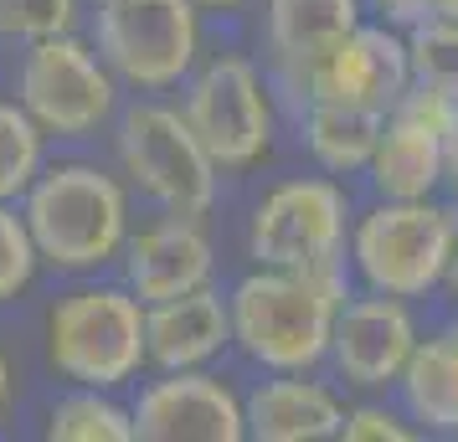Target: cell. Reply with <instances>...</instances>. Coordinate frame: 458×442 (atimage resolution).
Here are the masks:
<instances>
[{
  "label": "cell",
  "mask_w": 458,
  "mask_h": 442,
  "mask_svg": "<svg viewBox=\"0 0 458 442\" xmlns=\"http://www.w3.org/2000/svg\"><path fill=\"white\" fill-rule=\"evenodd\" d=\"M345 298L340 268H258L227 298L232 345L273 376L314 371L330 355V329Z\"/></svg>",
  "instance_id": "cell-1"
},
{
  "label": "cell",
  "mask_w": 458,
  "mask_h": 442,
  "mask_svg": "<svg viewBox=\"0 0 458 442\" xmlns=\"http://www.w3.org/2000/svg\"><path fill=\"white\" fill-rule=\"evenodd\" d=\"M26 232L37 257L57 273H93L124 253L129 242V196L98 165H52L21 196Z\"/></svg>",
  "instance_id": "cell-2"
},
{
  "label": "cell",
  "mask_w": 458,
  "mask_h": 442,
  "mask_svg": "<svg viewBox=\"0 0 458 442\" xmlns=\"http://www.w3.org/2000/svg\"><path fill=\"white\" fill-rule=\"evenodd\" d=\"M47 360L72 386L114 391L145 365V304L129 288H72L47 314Z\"/></svg>",
  "instance_id": "cell-3"
},
{
  "label": "cell",
  "mask_w": 458,
  "mask_h": 442,
  "mask_svg": "<svg viewBox=\"0 0 458 442\" xmlns=\"http://www.w3.org/2000/svg\"><path fill=\"white\" fill-rule=\"evenodd\" d=\"M458 247V216L437 206L433 196L422 201H381L355 221L351 263L371 294L392 298H422L433 294L448 257Z\"/></svg>",
  "instance_id": "cell-4"
},
{
  "label": "cell",
  "mask_w": 458,
  "mask_h": 442,
  "mask_svg": "<svg viewBox=\"0 0 458 442\" xmlns=\"http://www.w3.org/2000/svg\"><path fill=\"white\" fill-rule=\"evenodd\" d=\"M201 52L196 0H98V57L129 88H175Z\"/></svg>",
  "instance_id": "cell-5"
},
{
  "label": "cell",
  "mask_w": 458,
  "mask_h": 442,
  "mask_svg": "<svg viewBox=\"0 0 458 442\" xmlns=\"http://www.w3.org/2000/svg\"><path fill=\"white\" fill-rule=\"evenodd\" d=\"M119 165L134 186L145 190L165 216H191L201 221L216 201V175L211 154L191 124L175 108L160 104H134L119 119Z\"/></svg>",
  "instance_id": "cell-6"
},
{
  "label": "cell",
  "mask_w": 458,
  "mask_h": 442,
  "mask_svg": "<svg viewBox=\"0 0 458 442\" xmlns=\"http://www.w3.org/2000/svg\"><path fill=\"white\" fill-rule=\"evenodd\" d=\"M114 72L98 46L78 42L72 31L31 42L16 72V104L37 119L42 134L83 139L114 113Z\"/></svg>",
  "instance_id": "cell-7"
},
{
  "label": "cell",
  "mask_w": 458,
  "mask_h": 442,
  "mask_svg": "<svg viewBox=\"0 0 458 442\" xmlns=\"http://www.w3.org/2000/svg\"><path fill=\"white\" fill-rule=\"evenodd\" d=\"M181 119L201 139L216 170H248L268 154L273 104L248 57H211L186 88Z\"/></svg>",
  "instance_id": "cell-8"
},
{
  "label": "cell",
  "mask_w": 458,
  "mask_h": 442,
  "mask_svg": "<svg viewBox=\"0 0 458 442\" xmlns=\"http://www.w3.org/2000/svg\"><path fill=\"white\" fill-rule=\"evenodd\" d=\"M278 72L304 104H345V108H376V113H392L402 88L412 83L407 37L396 26H366V21L335 46L314 52L304 63L278 67Z\"/></svg>",
  "instance_id": "cell-9"
},
{
  "label": "cell",
  "mask_w": 458,
  "mask_h": 442,
  "mask_svg": "<svg viewBox=\"0 0 458 442\" xmlns=\"http://www.w3.org/2000/svg\"><path fill=\"white\" fill-rule=\"evenodd\" d=\"M345 190L310 175L273 186L248 221V257L258 268H340Z\"/></svg>",
  "instance_id": "cell-10"
},
{
  "label": "cell",
  "mask_w": 458,
  "mask_h": 442,
  "mask_svg": "<svg viewBox=\"0 0 458 442\" xmlns=\"http://www.w3.org/2000/svg\"><path fill=\"white\" fill-rule=\"evenodd\" d=\"M134 417V438L145 442H242L248 438V417L232 386L216 376L196 371H160L149 380L140 401L129 406Z\"/></svg>",
  "instance_id": "cell-11"
},
{
  "label": "cell",
  "mask_w": 458,
  "mask_h": 442,
  "mask_svg": "<svg viewBox=\"0 0 458 442\" xmlns=\"http://www.w3.org/2000/svg\"><path fill=\"white\" fill-rule=\"evenodd\" d=\"M412 345H417V324H412L407 298H392V294L345 298L340 314H335L330 355L325 360H335L345 386L381 391V386H396Z\"/></svg>",
  "instance_id": "cell-12"
},
{
  "label": "cell",
  "mask_w": 458,
  "mask_h": 442,
  "mask_svg": "<svg viewBox=\"0 0 458 442\" xmlns=\"http://www.w3.org/2000/svg\"><path fill=\"white\" fill-rule=\"evenodd\" d=\"M119 257H124V288L140 304H160V298L207 288L211 268H216L207 232L191 216H165V221L145 227L140 237H129Z\"/></svg>",
  "instance_id": "cell-13"
},
{
  "label": "cell",
  "mask_w": 458,
  "mask_h": 442,
  "mask_svg": "<svg viewBox=\"0 0 458 442\" xmlns=\"http://www.w3.org/2000/svg\"><path fill=\"white\" fill-rule=\"evenodd\" d=\"M232 345V314L216 288L145 304V365L155 371H196Z\"/></svg>",
  "instance_id": "cell-14"
},
{
  "label": "cell",
  "mask_w": 458,
  "mask_h": 442,
  "mask_svg": "<svg viewBox=\"0 0 458 442\" xmlns=\"http://www.w3.org/2000/svg\"><path fill=\"white\" fill-rule=\"evenodd\" d=\"M242 417H248V438L258 442H319L340 438L345 406L330 386L304 380V371H284L242 401Z\"/></svg>",
  "instance_id": "cell-15"
},
{
  "label": "cell",
  "mask_w": 458,
  "mask_h": 442,
  "mask_svg": "<svg viewBox=\"0 0 458 442\" xmlns=\"http://www.w3.org/2000/svg\"><path fill=\"white\" fill-rule=\"evenodd\" d=\"M366 175H371L381 201H422V196H433L443 186V134L392 108L386 124H381V139H376Z\"/></svg>",
  "instance_id": "cell-16"
},
{
  "label": "cell",
  "mask_w": 458,
  "mask_h": 442,
  "mask_svg": "<svg viewBox=\"0 0 458 442\" xmlns=\"http://www.w3.org/2000/svg\"><path fill=\"white\" fill-rule=\"evenodd\" d=\"M396 386L412 421H422L428 432H458V324L417 339Z\"/></svg>",
  "instance_id": "cell-17"
},
{
  "label": "cell",
  "mask_w": 458,
  "mask_h": 442,
  "mask_svg": "<svg viewBox=\"0 0 458 442\" xmlns=\"http://www.w3.org/2000/svg\"><path fill=\"white\" fill-rule=\"evenodd\" d=\"M263 26H268V52L278 57V67H289L351 37L360 26V0H268Z\"/></svg>",
  "instance_id": "cell-18"
},
{
  "label": "cell",
  "mask_w": 458,
  "mask_h": 442,
  "mask_svg": "<svg viewBox=\"0 0 458 442\" xmlns=\"http://www.w3.org/2000/svg\"><path fill=\"white\" fill-rule=\"evenodd\" d=\"M304 145L319 160V170L330 175H355V170L371 165L376 139L386 113L376 108H345V104H304Z\"/></svg>",
  "instance_id": "cell-19"
},
{
  "label": "cell",
  "mask_w": 458,
  "mask_h": 442,
  "mask_svg": "<svg viewBox=\"0 0 458 442\" xmlns=\"http://www.w3.org/2000/svg\"><path fill=\"white\" fill-rule=\"evenodd\" d=\"M52 442H134V417L98 386H78L47 417Z\"/></svg>",
  "instance_id": "cell-20"
},
{
  "label": "cell",
  "mask_w": 458,
  "mask_h": 442,
  "mask_svg": "<svg viewBox=\"0 0 458 442\" xmlns=\"http://www.w3.org/2000/svg\"><path fill=\"white\" fill-rule=\"evenodd\" d=\"M407 67H412V83L437 88L443 98L458 104V21H422L407 26Z\"/></svg>",
  "instance_id": "cell-21"
},
{
  "label": "cell",
  "mask_w": 458,
  "mask_h": 442,
  "mask_svg": "<svg viewBox=\"0 0 458 442\" xmlns=\"http://www.w3.org/2000/svg\"><path fill=\"white\" fill-rule=\"evenodd\" d=\"M42 129L21 104H0V201L26 196L42 170Z\"/></svg>",
  "instance_id": "cell-22"
},
{
  "label": "cell",
  "mask_w": 458,
  "mask_h": 442,
  "mask_svg": "<svg viewBox=\"0 0 458 442\" xmlns=\"http://www.w3.org/2000/svg\"><path fill=\"white\" fill-rule=\"evenodd\" d=\"M83 0H0V37L5 42H47L78 26Z\"/></svg>",
  "instance_id": "cell-23"
},
{
  "label": "cell",
  "mask_w": 458,
  "mask_h": 442,
  "mask_svg": "<svg viewBox=\"0 0 458 442\" xmlns=\"http://www.w3.org/2000/svg\"><path fill=\"white\" fill-rule=\"evenodd\" d=\"M37 268H42V257H37V242L26 232V216H16L11 201H0V304L21 294L37 278Z\"/></svg>",
  "instance_id": "cell-24"
},
{
  "label": "cell",
  "mask_w": 458,
  "mask_h": 442,
  "mask_svg": "<svg viewBox=\"0 0 458 442\" xmlns=\"http://www.w3.org/2000/svg\"><path fill=\"white\" fill-rule=\"evenodd\" d=\"M340 438H351V442H412L417 432L396 412H386V406H355V412H345Z\"/></svg>",
  "instance_id": "cell-25"
},
{
  "label": "cell",
  "mask_w": 458,
  "mask_h": 442,
  "mask_svg": "<svg viewBox=\"0 0 458 442\" xmlns=\"http://www.w3.org/2000/svg\"><path fill=\"white\" fill-rule=\"evenodd\" d=\"M360 5H376V11L386 16V26H412V21L428 16V11H422V0H360Z\"/></svg>",
  "instance_id": "cell-26"
},
{
  "label": "cell",
  "mask_w": 458,
  "mask_h": 442,
  "mask_svg": "<svg viewBox=\"0 0 458 442\" xmlns=\"http://www.w3.org/2000/svg\"><path fill=\"white\" fill-rule=\"evenodd\" d=\"M443 180L458 190V119H454V129H448V139H443Z\"/></svg>",
  "instance_id": "cell-27"
},
{
  "label": "cell",
  "mask_w": 458,
  "mask_h": 442,
  "mask_svg": "<svg viewBox=\"0 0 458 442\" xmlns=\"http://www.w3.org/2000/svg\"><path fill=\"white\" fill-rule=\"evenodd\" d=\"M422 11L437 21H458V0H422Z\"/></svg>",
  "instance_id": "cell-28"
},
{
  "label": "cell",
  "mask_w": 458,
  "mask_h": 442,
  "mask_svg": "<svg viewBox=\"0 0 458 442\" xmlns=\"http://www.w3.org/2000/svg\"><path fill=\"white\" fill-rule=\"evenodd\" d=\"M5 406H11V360L0 355V417H5Z\"/></svg>",
  "instance_id": "cell-29"
},
{
  "label": "cell",
  "mask_w": 458,
  "mask_h": 442,
  "mask_svg": "<svg viewBox=\"0 0 458 442\" xmlns=\"http://www.w3.org/2000/svg\"><path fill=\"white\" fill-rule=\"evenodd\" d=\"M443 283H448V294H454V304H458V247H454V257H448V273H443Z\"/></svg>",
  "instance_id": "cell-30"
},
{
  "label": "cell",
  "mask_w": 458,
  "mask_h": 442,
  "mask_svg": "<svg viewBox=\"0 0 458 442\" xmlns=\"http://www.w3.org/2000/svg\"><path fill=\"white\" fill-rule=\"evenodd\" d=\"M201 11H237V5H248V0H196Z\"/></svg>",
  "instance_id": "cell-31"
}]
</instances>
